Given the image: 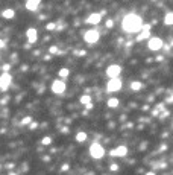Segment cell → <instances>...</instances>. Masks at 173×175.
<instances>
[{
  "label": "cell",
  "instance_id": "obj_36",
  "mask_svg": "<svg viewBox=\"0 0 173 175\" xmlns=\"http://www.w3.org/2000/svg\"><path fill=\"white\" fill-rule=\"evenodd\" d=\"M0 168H2V166H0Z\"/></svg>",
  "mask_w": 173,
  "mask_h": 175
},
{
  "label": "cell",
  "instance_id": "obj_4",
  "mask_svg": "<svg viewBox=\"0 0 173 175\" xmlns=\"http://www.w3.org/2000/svg\"><path fill=\"white\" fill-rule=\"evenodd\" d=\"M147 47L153 52H157V50H161L164 47V41L158 37H150L149 41H147Z\"/></svg>",
  "mask_w": 173,
  "mask_h": 175
},
{
  "label": "cell",
  "instance_id": "obj_32",
  "mask_svg": "<svg viewBox=\"0 0 173 175\" xmlns=\"http://www.w3.org/2000/svg\"><path fill=\"white\" fill-rule=\"evenodd\" d=\"M167 102H170V104H173V94L170 96V98H167Z\"/></svg>",
  "mask_w": 173,
  "mask_h": 175
},
{
  "label": "cell",
  "instance_id": "obj_10",
  "mask_svg": "<svg viewBox=\"0 0 173 175\" xmlns=\"http://www.w3.org/2000/svg\"><path fill=\"white\" fill-rule=\"evenodd\" d=\"M26 37H27L29 44H32V43H36V40H38V31H36L35 28H29V29L26 31Z\"/></svg>",
  "mask_w": 173,
  "mask_h": 175
},
{
  "label": "cell",
  "instance_id": "obj_30",
  "mask_svg": "<svg viewBox=\"0 0 173 175\" xmlns=\"http://www.w3.org/2000/svg\"><path fill=\"white\" fill-rule=\"evenodd\" d=\"M61 131H62L64 134H67V133H68V128H67V126H62V129H61Z\"/></svg>",
  "mask_w": 173,
  "mask_h": 175
},
{
  "label": "cell",
  "instance_id": "obj_22",
  "mask_svg": "<svg viewBox=\"0 0 173 175\" xmlns=\"http://www.w3.org/2000/svg\"><path fill=\"white\" fill-rule=\"evenodd\" d=\"M52 143V139L49 137V136H46V137H43V140H41V145H44V146H49Z\"/></svg>",
  "mask_w": 173,
  "mask_h": 175
},
{
  "label": "cell",
  "instance_id": "obj_17",
  "mask_svg": "<svg viewBox=\"0 0 173 175\" xmlns=\"http://www.w3.org/2000/svg\"><path fill=\"white\" fill-rule=\"evenodd\" d=\"M164 23L167 26H172L173 24V12H167L166 17H164Z\"/></svg>",
  "mask_w": 173,
  "mask_h": 175
},
{
  "label": "cell",
  "instance_id": "obj_23",
  "mask_svg": "<svg viewBox=\"0 0 173 175\" xmlns=\"http://www.w3.org/2000/svg\"><path fill=\"white\" fill-rule=\"evenodd\" d=\"M29 124H32V117H31V116H26V117L21 120V125H29Z\"/></svg>",
  "mask_w": 173,
  "mask_h": 175
},
{
  "label": "cell",
  "instance_id": "obj_9",
  "mask_svg": "<svg viewBox=\"0 0 173 175\" xmlns=\"http://www.w3.org/2000/svg\"><path fill=\"white\" fill-rule=\"evenodd\" d=\"M109 155L111 157H126L127 155V146H125V145L117 146L115 149L109 151Z\"/></svg>",
  "mask_w": 173,
  "mask_h": 175
},
{
  "label": "cell",
  "instance_id": "obj_3",
  "mask_svg": "<svg viewBox=\"0 0 173 175\" xmlns=\"http://www.w3.org/2000/svg\"><path fill=\"white\" fill-rule=\"evenodd\" d=\"M123 87V82L120 78H114V79H109L108 84H106V90L109 93H114V91H118Z\"/></svg>",
  "mask_w": 173,
  "mask_h": 175
},
{
  "label": "cell",
  "instance_id": "obj_6",
  "mask_svg": "<svg viewBox=\"0 0 173 175\" xmlns=\"http://www.w3.org/2000/svg\"><path fill=\"white\" fill-rule=\"evenodd\" d=\"M99 38H100V35H99V32L97 31H87L85 34H84V41L85 43H88V44H94V43H97L99 41Z\"/></svg>",
  "mask_w": 173,
  "mask_h": 175
},
{
  "label": "cell",
  "instance_id": "obj_5",
  "mask_svg": "<svg viewBox=\"0 0 173 175\" xmlns=\"http://www.w3.org/2000/svg\"><path fill=\"white\" fill-rule=\"evenodd\" d=\"M65 89H67V84L62 79H55L52 82V91L55 94H62L64 91H65Z\"/></svg>",
  "mask_w": 173,
  "mask_h": 175
},
{
  "label": "cell",
  "instance_id": "obj_26",
  "mask_svg": "<svg viewBox=\"0 0 173 175\" xmlns=\"http://www.w3.org/2000/svg\"><path fill=\"white\" fill-rule=\"evenodd\" d=\"M112 26H114V21L111 19H108L106 20V28H112Z\"/></svg>",
  "mask_w": 173,
  "mask_h": 175
},
{
  "label": "cell",
  "instance_id": "obj_21",
  "mask_svg": "<svg viewBox=\"0 0 173 175\" xmlns=\"http://www.w3.org/2000/svg\"><path fill=\"white\" fill-rule=\"evenodd\" d=\"M56 28H58V24L55 21H50V23H47V26H46V29H47V31H55Z\"/></svg>",
  "mask_w": 173,
  "mask_h": 175
},
{
  "label": "cell",
  "instance_id": "obj_12",
  "mask_svg": "<svg viewBox=\"0 0 173 175\" xmlns=\"http://www.w3.org/2000/svg\"><path fill=\"white\" fill-rule=\"evenodd\" d=\"M40 5H41L40 0H27V2H26V9H29V11H38Z\"/></svg>",
  "mask_w": 173,
  "mask_h": 175
},
{
  "label": "cell",
  "instance_id": "obj_16",
  "mask_svg": "<svg viewBox=\"0 0 173 175\" xmlns=\"http://www.w3.org/2000/svg\"><path fill=\"white\" fill-rule=\"evenodd\" d=\"M106 105H108L109 108H117V107H118V99H117V98H111V99H108Z\"/></svg>",
  "mask_w": 173,
  "mask_h": 175
},
{
  "label": "cell",
  "instance_id": "obj_29",
  "mask_svg": "<svg viewBox=\"0 0 173 175\" xmlns=\"http://www.w3.org/2000/svg\"><path fill=\"white\" fill-rule=\"evenodd\" d=\"M36 126H38V124H36V122H33V120H32V124H31V129H35Z\"/></svg>",
  "mask_w": 173,
  "mask_h": 175
},
{
  "label": "cell",
  "instance_id": "obj_13",
  "mask_svg": "<svg viewBox=\"0 0 173 175\" xmlns=\"http://www.w3.org/2000/svg\"><path fill=\"white\" fill-rule=\"evenodd\" d=\"M2 17H3V19L11 20V19H14V17H15V11H14V9H3Z\"/></svg>",
  "mask_w": 173,
  "mask_h": 175
},
{
  "label": "cell",
  "instance_id": "obj_34",
  "mask_svg": "<svg viewBox=\"0 0 173 175\" xmlns=\"http://www.w3.org/2000/svg\"><path fill=\"white\" fill-rule=\"evenodd\" d=\"M146 175H157V174H155V172H147Z\"/></svg>",
  "mask_w": 173,
  "mask_h": 175
},
{
  "label": "cell",
  "instance_id": "obj_19",
  "mask_svg": "<svg viewBox=\"0 0 173 175\" xmlns=\"http://www.w3.org/2000/svg\"><path fill=\"white\" fill-rule=\"evenodd\" d=\"M58 75H59V78H61V79H65V78L70 75V70L64 67V69H61L59 72H58Z\"/></svg>",
  "mask_w": 173,
  "mask_h": 175
},
{
  "label": "cell",
  "instance_id": "obj_20",
  "mask_svg": "<svg viewBox=\"0 0 173 175\" xmlns=\"http://www.w3.org/2000/svg\"><path fill=\"white\" fill-rule=\"evenodd\" d=\"M146 38H150V32H141L140 35H137V41H143V40H146Z\"/></svg>",
  "mask_w": 173,
  "mask_h": 175
},
{
  "label": "cell",
  "instance_id": "obj_7",
  "mask_svg": "<svg viewBox=\"0 0 173 175\" xmlns=\"http://www.w3.org/2000/svg\"><path fill=\"white\" fill-rule=\"evenodd\" d=\"M122 73V67L118 66V64H112V66H109L106 69V75L109 79H114V78H118Z\"/></svg>",
  "mask_w": 173,
  "mask_h": 175
},
{
  "label": "cell",
  "instance_id": "obj_35",
  "mask_svg": "<svg viewBox=\"0 0 173 175\" xmlns=\"http://www.w3.org/2000/svg\"><path fill=\"white\" fill-rule=\"evenodd\" d=\"M9 175H17V174H15V172H11V174H9Z\"/></svg>",
  "mask_w": 173,
  "mask_h": 175
},
{
  "label": "cell",
  "instance_id": "obj_31",
  "mask_svg": "<svg viewBox=\"0 0 173 175\" xmlns=\"http://www.w3.org/2000/svg\"><path fill=\"white\" fill-rule=\"evenodd\" d=\"M85 107H87L88 110H93V107H94V105H93V104H91V102H90L88 105H85Z\"/></svg>",
  "mask_w": 173,
  "mask_h": 175
},
{
  "label": "cell",
  "instance_id": "obj_1",
  "mask_svg": "<svg viewBox=\"0 0 173 175\" xmlns=\"http://www.w3.org/2000/svg\"><path fill=\"white\" fill-rule=\"evenodd\" d=\"M122 29L125 32H129V34H137L143 29V20L140 15H137L134 12L125 15V19L122 20Z\"/></svg>",
  "mask_w": 173,
  "mask_h": 175
},
{
  "label": "cell",
  "instance_id": "obj_27",
  "mask_svg": "<svg viewBox=\"0 0 173 175\" xmlns=\"http://www.w3.org/2000/svg\"><path fill=\"white\" fill-rule=\"evenodd\" d=\"M68 169H70V166H68V164H62V166H61V171H64V172H67Z\"/></svg>",
  "mask_w": 173,
  "mask_h": 175
},
{
  "label": "cell",
  "instance_id": "obj_28",
  "mask_svg": "<svg viewBox=\"0 0 173 175\" xmlns=\"http://www.w3.org/2000/svg\"><path fill=\"white\" fill-rule=\"evenodd\" d=\"M2 69L5 70V73H8V70H9V69H11V64H5V66H3Z\"/></svg>",
  "mask_w": 173,
  "mask_h": 175
},
{
  "label": "cell",
  "instance_id": "obj_18",
  "mask_svg": "<svg viewBox=\"0 0 173 175\" xmlns=\"http://www.w3.org/2000/svg\"><path fill=\"white\" fill-rule=\"evenodd\" d=\"M79 101H80L82 105H88V104L91 102V96H90V94H82Z\"/></svg>",
  "mask_w": 173,
  "mask_h": 175
},
{
  "label": "cell",
  "instance_id": "obj_25",
  "mask_svg": "<svg viewBox=\"0 0 173 175\" xmlns=\"http://www.w3.org/2000/svg\"><path fill=\"white\" fill-rule=\"evenodd\" d=\"M109 171L117 172V171H118V164H111V166H109Z\"/></svg>",
  "mask_w": 173,
  "mask_h": 175
},
{
  "label": "cell",
  "instance_id": "obj_33",
  "mask_svg": "<svg viewBox=\"0 0 173 175\" xmlns=\"http://www.w3.org/2000/svg\"><path fill=\"white\" fill-rule=\"evenodd\" d=\"M3 46H5V41H3V40H0V49H2Z\"/></svg>",
  "mask_w": 173,
  "mask_h": 175
},
{
  "label": "cell",
  "instance_id": "obj_2",
  "mask_svg": "<svg viewBox=\"0 0 173 175\" xmlns=\"http://www.w3.org/2000/svg\"><path fill=\"white\" fill-rule=\"evenodd\" d=\"M90 155L93 157V159H102V157L105 155V149H103V146L94 142V143H91L90 146Z\"/></svg>",
  "mask_w": 173,
  "mask_h": 175
},
{
  "label": "cell",
  "instance_id": "obj_14",
  "mask_svg": "<svg viewBox=\"0 0 173 175\" xmlns=\"http://www.w3.org/2000/svg\"><path fill=\"white\" fill-rule=\"evenodd\" d=\"M87 133H85V131H79V133L76 134V142H79V143H82V142H85V140H87Z\"/></svg>",
  "mask_w": 173,
  "mask_h": 175
},
{
  "label": "cell",
  "instance_id": "obj_24",
  "mask_svg": "<svg viewBox=\"0 0 173 175\" xmlns=\"http://www.w3.org/2000/svg\"><path fill=\"white\" fill-rule=\"evenodd\" d=\"M49 52H50V54H58V47L56 46H50V49H49Z\"/></svg>",
  "mask_w": 173,
  "mask_h": 175
},
{
  "label": "cell",
  "instance_id": "obj_15",
  "mask_svg": "<svg viewBox=\"0 0 173 175\" xmlns=\"http://www.w3.org/2000/svg\"><path fill=\"white\" fill-rule=\"evenodd\" d=\"M141 87H143V82H140V81H132L131 82V90H134V91L141 90Z\"/></svg>",
  "mask_w": 173,
  "mask_h": 175
},
{
  "label": "cell",
  "instance_id": "obj_11",
  "mask_svg": "<svg viewBox=\"0 0 173 175\" xmlns=\"http://www.w3.org/2000/svg\"><path fill=\"white\" fill-rule=\"evenodd\" d=\"M100 20H102V15H100V12H93V14H90V15L87 17L85 23H88V24H99Z\"/></svg>",
  "mask_w": 173,
  "mask_h": 175
},
{
  "label": "cell",
  "instance_id": "obj_8",
  "mask_svg": "<svg viewBox=\"0 0 173 175\" xmlns=\"http://www.w3.org/2000/svg\"><path fill=\"white\" fill-rule=\"evenodd\" d=\"M12 82V78L9 73H3L2 76H0V90L2 91H6L9 89V85H11Z\"/></svg>",
  "mask_w": 173,
  "mask_h": 175
}]
</instances>
